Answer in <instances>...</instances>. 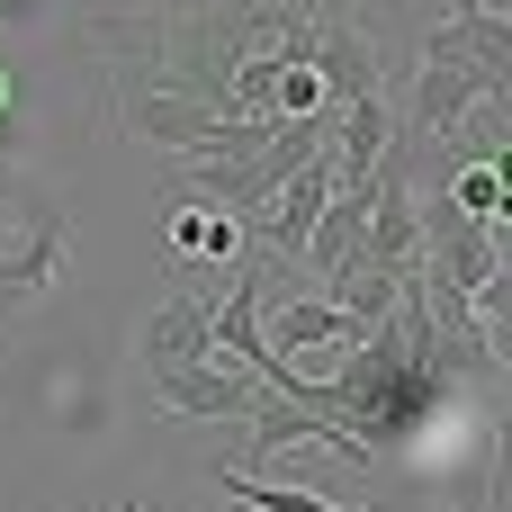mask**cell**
Masks as SVG:
<instances>
[{
  "label": "cell",
  "instance_id": "2",
  "mask_svg": "<svg viewBox=\"0 0 512 512\" xmlns=\"http://www.w3.org/2000/svg\"><path fill=\"white\" fill-rule=\"evenodd\" d=\"M63 189L18 171L9 198H0V324H27L54 306L63 270H72V234H63Z\"/></svg>",
  "mask_w": 512,
  "mask_h": 512
},
{
  "label": "cell",
  "instance_id": "9",
  "mask_svg": "<svg viewBox=\"0 0 512 512\" xmlns=\"http://www.w3.org/2000/svg\"><path fill=\"white\" fill-rule=\"evenodd\" d=\"M441 512H504V495H495V441H477V450H468V468L450 477Z\"/></svg>",
  "mask_w": 512,
  "mask_h": 512
},
{
  "label": "cell",
  "instance_id": "8",
  "mask_svg": "<svg viewBox=\"0 0 512 512\" xmlns=\"http://www.w3.org/2000/svg\"><path fill=\"white\" fill-rule=\"evenodd\" d=\"M441 198L468 207V216H486V225H504V162H459V171L441 180Z\"/></svg>",
  "mask_w": 512,
  "mask_h": 512
},
{
  "label": "cell",
  "instance_id": "10",
  "mask_svg": "<svg viewBox=\"0 0 512 512\" xmlns=\"http://www.w3.org/2000/svg\"><path fill=\"white\" fill-rule=\"evenodd\" d=\"M108 512H162V504H144V495H126V504H108Z\"/></svg>",
  "mask_w": 512,
  "mask_h": 512
},
{
  "label": "cell",
  "instance_id": "12",
  "mask_svg": "<svg viewBox=\"0 0 512 512\" xmlns=\"http://www.w3.org/2000/svg\"><path fill=\"white\" fill-rule=\"evenodd\" d=\"M36 512H63V504H36Z\"/></svg>",
  "mask_w": 512,
  "mask_h": 512
},
{
  "label": "cell",
  "instance_id": "5",
  "mask_svg": "<svg viewBox=\"0 0 512 512\" xmlns=\"http://www.w3.org/2000/svg\"><path fill=\"white\" fill-rule=\"evenodd\" d=\"M261 333H270V351H279V360H297V351H324V342H342V351H351L369 324H360L342 297H324V288H315V297H279V306L261 315Z\"/></svg>",
  "mask_w": 512,
  "mask_h": 512
},
{
  "label": "cell",
  "instance_id": "3",
  "mask_svg": "<svg viewBox=\"0 0 512 512\" xmlns=\"http://www.w3.org/2000/svg\"><path fill=\"white\" fill-rule=\"evenodd\" d=\"M144 396H153V414H171V423H243V414L261 405V378H252V369L189 360V369H144Z\"/></svg>",
  "mask_w": 512,
  "mask_h": 512
},
{
  "label": "cell",
  "instance_id": "4",
  "mask_svg": "<svg viewBox=\"0 0 512 512\" xmlns=\"http://www.w3.org/2000/svg\"><path fill=\"white\" fill-rule=\"evenodd\" d=\"M189 360H216V297H198V288L162 297L135 333V369H189Z\"/></svg>",
  "mask_w": 512,
  "mask_h": 512
},
{
  "label": "cell",
  "instance_id": "11",
  "mask_svg": "<svg viewBox=\"0 0 512 512\" xmlns=\"http://www.w3.org/2000/svg\"><path fill=\"white\" fill-rule=\"evenodd\" d=\"M9 90H18V81H9V63H0V117H9Z\"/></svg>",
  "mask_w": 512,
  "mask_h": 512
},
{
  "label": "cell",
  "instance_id": "1",
  "mask_svg": "<svg viewBox=\"0 0 512 512\" xmlns=\"http://www.w3.org/2000/svg\"><path fill=\"white\" fill-rule=\"evenodd\" d=\"M512 99V9L495 0H459L423 45H414V72H405V108H396V144H450L477 108H504Z\"/></svg>",
  "mask_w": 512,
  "mask_h": 512
},
{
  "label": "cell",
  "instance_id": "7",
  "mask_svg": "<svg viewBox=\"0 0 512 512\" xmlns=\"http://www.w3.org/2000/svg\"><path fill=\"white\" fill-rule=\"evenodd\" d=\"M171 243L180 252H198V261H243V225L225 216V207H171Z\"/></svg>",
  "mask_w": 512,
  "mask_h": 512
},
{
  "label": "cell",
  "instance_id": "6",
  "mask_svg": "<svg viewBox=\"0 0 512 512\" xmlns=\"http://www.w3.org/2000/svg\"><path fill=\"white\" fill-rule=\"evenodd\" d=\"M216 477V495L225 504H243V512H360V504H333V495H306V486H270V477H243V468H207Z\"/></svg>",
  "mask_w": 512,
  "mask_h": 512
}]
</instances>
